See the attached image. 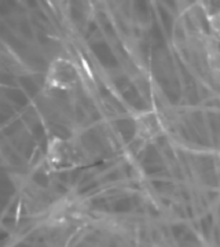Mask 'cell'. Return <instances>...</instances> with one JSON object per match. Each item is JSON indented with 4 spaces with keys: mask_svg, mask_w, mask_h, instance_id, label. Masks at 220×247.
I'll use <instances>...</instances> for the list:
<instances>
[{
    "mask_svg": "<svg viewBox=\"0 0 220 247\" xmlns=\"http://www.w3.org/2000/svg\"><path fill=\"white\" fill-rule=\"evenodd\" d=\"M21 25H22V26H21V30L25 33V34L28 36V37H30V29H29V25H28L26 22H22Z\"/></svg>",
    "mask_w": 220,
    "mask_h": 247,
    "instance_id": "6",
    "label": "cell"
},
{
    "mask_svg": "<svg viewBox=\"0 0 220 247\" xmlns=\"http://www.w3.org/2000/svg\"><path fill=\"white\" fill-rule=\"evenodd\" d=\"M21 84L24 85V88L29 92V95H36V92H37V87H36V84L33 82V80L30 78H26V77H22L21 78Z\"/></svg>",
    "mask_w": 220,
    "mask_h": 247,
    "instance_id": "3",
    "label": "cell"
},
{
    "mask_svg": "<svg viewBox=\"0 0 220 247\" xmlns=\"http://www.w3.org/2000/svg\"><path fill=\"white\" fill-rule=\"evenodd\" d=\"M128 207H129V205H128V202H127V200H120V202L116 205V210H117V211H120V210H121V211H123V210H127Z\"/></svg>",
    "mask_w": 220,
    "mask_h": 247,
    "instance_id": "5",
    "label": "cell"
},
{
    "mask_svg": "<svg viewBox=\"0 0 220 247\" xmlns=\"http://www.w3.org/2000/svg\"><path fill=\"white\" fill-rule=\"evenodd\" d=\"M61 180H62V181H68V176H66V174H61Z\"/></svg>",
    "mask_w": 220,
    "mask_h": 247,
    "instance_id": "7",
    "label": "cell"
},
{
    "mask_svg": "<svg viewBox=\"0 0 220 247\" xmlns=\"http://www.w3.org/2000/svg\"><path fill=\"white\" fill-rule=\"evenodd\" d=\"M92 49L95 51L96 56L101 59L102 63H105V65H116L114 56L112 55V52L109 51V48L105 44H94Z\"/></svg>",
    "mask_w": 220,
    "mask_h": 247,
    "instance_id": "1",
    "label": "cell"
},
{
    "mask_svg": "<svg viewBox=\"0 0 220 247\" xmlns=\"http://www.w3.org/2000/svg\"><path fill=\"white\" fill-rule=\"evenodd\" d=\"M7 96H8V98H10L13 102H15V103L21 104V106H25V104L28 103L26 96H25L24 93L21 92V91H16V89L10 91V92H7Z\"/></svg>",
    "mask_w": 220,
    "mask_h": 247,
    "instance_id": "2",
    "label": "cell"
},
{
    "mask_svg": "<svg viewBox=\"0 0 220 247\" xmlns=\"http://www.w3.org/2000/svg\"><path fill=\"white\" fill-rule=\"evenodd\" d=\"M35 181L38 183L40 185H47V177L44 174H40V173H37V174L35 176Z\"/></svg>",
    "mask_w": 220,
    "mask_h": 247,
    "instance_id": "4",
    "label": "cell"
}]
</instances>
